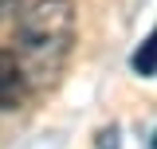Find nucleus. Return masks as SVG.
<instances>
[{
  "mask_svg": "<svg viewBox=\"0 0 157 149\" xmlns=\"http://www.w3.org/2000/svg\"><path fill=\"white\" fill-rule=\"evenodd\" d=\"M75 47V0H36L20 20V71L28 86H51Z\"/></svg>",
  "mask_w": 157,
  "mask_h": 149,
  "instance_id": "obj_1",
  "label": "nucleus"
},
{
  "mask_svg": "<svg viewBox=\"0 0 157 149\" xmlns=\"http://www.w3.org/2000/svg\"><path fill=\"white\" fill-rule=\"evenodd\" d=\"M12 8H16V0H0V20L8 16V12H12Z\"/></svg>",
  "mask_w": 157,
  "mask_h": 149,
  "instance_id": "obj_5",
  "label": "nucleus"
},
{
  "mask_svg": "<svg viewBox=\"0 0 157 149\" xmlns=\"http://www.w3.org/2000/svg\"><path fill=\"white\" fill-rule=\"evenodd\" d=\"M134 71L141 74V78H153V71H157V39L153 36H145L141 47L134 51Z\"/></svg>",
  "mask_w": 157,
  "mask_h": 149,
  "instance_id": "obj_3",
  "label": "nucleus"
},
{
  "mask_svg": "<svg viewBox=\"0 0 157 149\" xmlns=\"http://www.w3.org/2000/svg\"><path fill=\"white\" fill-rule=\"evenodd\" d=\"M24 98H28V78L20 71V59H16V51L0 47V106L4 110H20Z\"/></svg>",
  "mask_w": 157,
  "mask_h": 149,
  "instance_id": "obj_2",
  "label": "nucleus"
},
{
  "mask_svg": "<svg viewBox=\"0 0 157 149\" xmlns=\"http://www.w3.org/2000/svg\"><path fill=\"white\" fill-rule=\"evenodd\" d=\"M102 149H118V130H114V126L102 133Z\"/></svg>",
  "mask_w": 157,
  "mask_h": 149,
  "instance_id": "obj_4",
  "label": "nucleus"
}]
</instances>
